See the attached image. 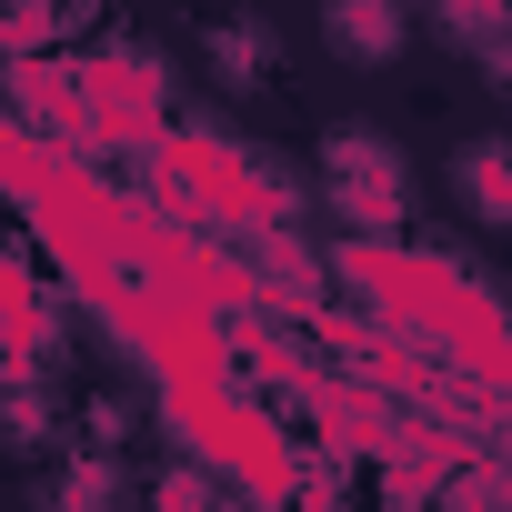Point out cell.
Segmentation results:
<instances>
[{"label":"cell","instance_id":"1","mask_svg":"<svg viewBox=\"0 0 512 512\" xmlns=\"http://www.w3.org/2000/svg\"><path fill=\"white\" fill-rule=\"evenodd\" d=\"M141 161H151V201H161V211H181V221H201V231H231V241L292 231V211H302V181H292L282 161H262L251 141H231V131H211V121H171Z\"/></svg>","mask_w":512,"mask_h":512},{"label":"cell","instance_id":"3","mask_svg":"<svg viewBox=\"0 0 512 512\" xmlns=\"http://www.w3.org/2000/svg\"><path fill=\"white\" fill-rule=\"evenodd\" d=\"M312 191H332V211H342L352 231H402V221H412V161H402V141L372 131V121L322 131Z\"/></svg>","mask_w":512,"mask_h":512},{"label":"cell","instance_id":"10","mask_svg":"<svg viewBox=\"0 0 512 512\" xmlns=\"http://www.w3.org/2000/svg\"><path fill=\"white\" fill-rule=\"evenodd\" d=\"M51 492H71V502H101V492H121V472H111V462H71Z\"/></svg>","mask_w":512,"mask_h":512},{"label":"cell","instance_id":"2","mask_svg":"<svg viewBox=\"0 0 512 512\" xmlns=\"http://www.w3.org/2000/svg\"><path fill=\"white\" fill-rule=\"evenodd\" d=\"M161 422H171V442L201 452L231 492H262V502L302 492V452H292L282 402L251 392L241 372H221V382H171V392H161Z\"/></svg>","mask_w":512,"mask_h":512},{"label":"cell","instance_id":"8","mask_svg":"<svg viewBox=\"0 0 512 512\" xmlns=\"http://www.w3.org/2000/svg\"><path fill=\"white\" fill-rule=\"evenodd\" d=\"M211 492H231V482H221V472H211L201 452H191V462H171V472L151 482V502H211Z\"/></svg>","mask_w":512,"mask_h":512},{"label":"cell","instance_id":"7","mask_svg":"<svg viewBox=\"0 0 512 512\" xmlns=\"http://www.w3.org/2000/svg\"><path fill=\"white\" fill-rule=\"evenodd\" d=\"M272 61H282V41H272L262 21L211 31V71H221V91H262V81H272Z\"/></svg>","mask_w":512,"mask_h":512},{"label":"cell","instance_id":"6","mask_svg":"<svg viewBox=\"0 0 512 512\" xmlns=\"http://www.w3.org/2000/svg\"><path fill=\"white\" fill-rule=\"evenodd\" d=\"M452 201L482 231H512V131H472L452 151Z\"/></svg>","mask_w":512,"mask_h":512},{"label":"cell","instance_id":"4","mask_svg":"<svg viewBox=\"0 0 512 512\" xmlns=\"http://www.w3.org/2000/svg\"><path fill=\"white\" fill-rule=\"evenodd\" d=\"M81 111H91V161L101 151H151L181 111H171V71L151 51H101L81 61Z\"/></svg>","mask_w":512,"mask_h":512},{"label":"cell","instance_id":"5","mask_svg":"<svg viewBox=\"0 0 512 512\" xmlns=\"http://www.w3.org/2000/svg\"><path fill=\"white\" fill-rule=\"evenodd\" d=\"M322 51L352 71H392L412 51V0H322Z\"/></svg>","mask_w":512,"mask_h":512},{"label":"cell","instance_id":"9","mask_svg":"<svg viewBox=\"0 0 512 512\" xmlns=\"http://www.w3.org/2000/svg\"><path fill=\"white\" fill-rule=\"evenodd\" d=\"M81 442H91V452H121V442H131V412H121L111 392H101V402H81Z\"/></svg>","mask_w":512,"mask_h":512}]
</instances>
